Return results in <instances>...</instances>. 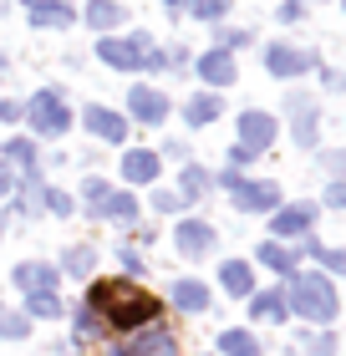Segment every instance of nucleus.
Listing matches in <instances>:
<instances>
[{
  "mask_svg": "<svg viewBox=\"0 0 346 356\" xmlns=\"http://www.w3.org/2000/svg\"><path fill=\"white\" fill-rule=\"evenodd\" d=\"M326 199H331L336 209H346V184H331V193H326Z\"/></svg>",
  "mask_w": 346,
  "mask_h": 356,
  "instance_id": "41",
  "label": "nucleus"
},
{
  "mask_svg": "<svg viewBox=\"0 0 346 356\" xmlns=\"http://www.w3.org/2000/svg\"><path fill=\"white\" fill-rule=\"evenodd\" d=\"M199 76H204L209 87H229V82H235V56H229V51L199 56Z\"/></svg>",
  "mask_w": 346,
  "mask_h": 356,
  "instance_id": "14",
  "label": "nucleus"
},
{
  "mask_svg": "<svg viewBox=\"0 0 346 356\" xmlns=\"http://www.w3.org/2000/svg\"><path fill=\"white\" fill-rule=\"evenodd\" d=\"M123 356H178L173 346V331H163V326H148V331H133V341H127Z\"/></svg>",
  "mask_w": 346,
  "mask_h": 356,
  "instance_id": "8",
  "label": "nucleus"
},
{
  "mask_svg": "<svg viewBox=\"0 0 346 356\" xmlns=\"http://www.w3.org/2000/svg\"><path fill=\"white\" fill-rule=\"evenodd\" d=\"M81 122H87V133L102 138V143H123L127 138V118H123V112H112V107H87V112H81Z\"/></svg>",
  "mask_w": 346,
  "mask_h": 356,
  "instance_id": "7",
  "label": "nucleus"
},
{
  "mask_svg": "<svg viewBox=\"0 0 346 356\" xmlns=\"http://www.w3.org/2000/svg\"><path fill=\"white\" fill-rule=\"evenodd\" d=\"M321 168H326V173H346V153H326Z\"/></svg>",
  "mask_w": 346,
  "mask_h": 356,
  "instance_id": "36",
  "label": "nucleus"
},
{
  "mask_svg": "<svg viewBox=\"0 0 346 356\" xmlns=\"http://www.w3.org/2000/svg\"><path fill=\"white\" fill-rule=\"evenodd\" d=\"M184 118H189V127H204V122H214V118H219V97H194V102L184 107Z\"/></svg>",
  "mask_w": 346,
  "mask_h": 356,
  "instance_id": "24",
  "label": "nucleus"
},
{
  "mask_svg": "<svg viewBox=\"0 0 346 356\" xmlns=\"http://www.w3.org/2000/svg\"><path fill=\"white\" fill-rule=\"evenodd\" d=\"M10 184H15V178H10V163H0V193H10Z\"/></svg>",
  "mask_w": 346,
  "mask_h": 356,
  "instance_id": "42",
  "label": "nucleus"
},
{
  "mask_svg": "<svg viewBox=\"0 0 346 356\" xmlns=\"http://www.w3.org/2000/svg\"><path fill=\"white\" fill-rule=\"evenodd\" d=\"M173 305H178V311H189V316H199L204 305H209V290L199 280H178L173 285Z\"/></svg>",
  "mask_w": 346,
  "mask_h": 356,
  "instance_id": "19",
  "label": "nucleus"
},
{
  "mask_svg": "<svg viewBox=\"0 0 346 356\" xmlns=\"http://www.w3.org/2000/svg\"><path fill=\"white\" fill-rule=\"evenodd\" d=\"M295 260H301V250H285V245H260V265H270L280 275H295Z\"/></svg>",
  "mask_w": 346,
  "mask_h": 356,
  "instance_id": "22",
  "label": "nucleus"
},
{
  "mask_svg": "<svg viewBox=\"0 0 346 356\" xmlns=\"http://www.w3.org/2000/svg\"><path fill=\"white\" fill-rule=\"evenodd\" d=\"M285 305H290V311H301L306 321H331L336 316V290H331L326 275H290Z\"/></svg>",
  "mask_w": 346,
  "mask_h": 356,
  "instance_id": "2",
  "label": "nucleus"
},
{
  "mask_svg": "<svg viewBox=\"0 0 346 356\" xmlns=\"http://www.w3.org/2000/svg\"><path fill=\"white\" fill-rule=\"evenodd\" d=\"M306 250L316 254V260L331 270V275H346V254H341V250H331V245H306Z\"/></svg>",
  "mask_w": 346,
  "mask_h": 356,
  "instance_id": "28",
  "label": "nucleus"
},
{
  "mask_svg": "<svg viewBox=\"0 0 346 356\" xmlns=\"http://www.w3.org/2000/svg\"><path fill=\"white\" fill-rule=\"evenodd\" d=\"M67 275H92V250H72L67 254Z\"/></svg>",
  "mask_w": 346,
  "mask_h": 356,
  "instance_id": "31",
  "label": "nucleus"
},
{
  "mask_svg": "<svg viewBox=\"0 0 346 356\" xmlns=\"http://www.w3.org/2000/svg\"><path fill=\"white\" fill-rule=\"evenodd\" d=\"M123 178H127V184H153V178H158V153L133 148L123 158Z\"/></svg>",
  "mask_w": 346,
  "mask_h": 356,
  "instance_id": "15",
  "label": "nucleus"
},
{
  "mask_svg": "<svg viewBox=\"0 0 346 356\" xmlns=\"http://www.w3.org/2000/svg\"><path fill=\"white\" fill-rule=\"evenodd\" d=\"M290 112H295V143L310 148L316 143V107H310V97H290Z\"/></svg>",
  "mask_w": 346,
  "mask_h": 356,
  "instance_id": "16",
  "label": "nucleus"
},
{
  "mask_svg": "<svg viewBox=\"0 0 346 356\" xmlns=\"http://www.w3.org/2000/svg\"><path fill=\"white\" fill-rule=\"evenodd\" d=\"M184 6L199 15V21H219V15L229 10V0H184Z\"/></svg>",
  "mask_w": 346,
  "mask_h": 356,
  "instance_id": "29",
  "label": "nucleus"
},
{
  "mask_svg": "<svg viewBox=\"0 0 346 356\" xmlns=\"http://www.w3.org/2000/svg\"><path fill=\"white\" fill-rule=\"evenodd\" d=\"M97 214H102V219H112V224H133V219H138V204L127 199V193H107Z\"/></svg>",
  "mask_w": 346,
  "mask_h": 356,
  "instance_id": "21",
  "label": "nucleus"
},
{
  "mask_svg": "<svg viewBox=\"0 0 346 356\" xmlns=\"http://www.w3.org/2000/svg\"><path fill=\"white\" fill-rule=\"evenodd\" d=\"M250 311H255V321H285L290 305H285V296H280V290H265V296H255Z\"/></svg>",
  "mask_w": 346,
  "mask_h": 356,
  "instance_id": "23",
  "label": "nucleus"
},
{
  "mask_svg": "<svg viewBox=\"0 0 346 356\" xmlns=\"http://www.w3.org/2000/svg\"><path fill=\"white\" fill-rule=\"evenodd\" d=\"M244 41H250V31H219V51H235Z\"/></svg>",
  "mask_w": 346,
  "mask_h": 356,
  "instance_id": "34",
  "label": "nucleus"
},
{
  "mask_svg": "<svg viewBox=\"0 0 346 356\" xmlns=\"http://www.w3.org/2000/svg\"><path fill=\"white\" fill-rule=\"evenodd\" d=\"M97 56L107 61V67H118V72H138V67H163V56L153 51V41L148 36H102L97 41Z\"/></svg>",
  "mask_w": 346,
  "mask_h": 356,
  "instance_id": "3",
  "label": "nucleus"
},
{
  "mask_svg": "<svg viewBox=\"0 0 346 356\" xmlns=\"http://www.w3.org/2000/svg\"><path fill=\"white\" fill-rule=\"evenodd\" d=\"M87 26H97L107 36L112 26H123V6H118V0H92V6H87Z\"/></svg>",
  "mask_w": 346,
  "mask_h": 356,
  "instance_id": "20",
  "label": "nucleus"
},
{
  "mask_svg": "<svg viewBox=\"0 0 346 356\" xmlns=\"http://www.w3.org/2000/svg\"><path fill=\"white\" fill-rule=\"evenodd\" d=\"M168 6H173V10H178V6H184V0H168Z\"/></svg>",
  "mask_w": 346,
  "mask_h": 356,
  "instance_id": "43",
  "label": "nucleus"
},
{
  "mask_svg": "<svg viewBox=\"0 0 346 356\" xmlns=\"http://www.w3.org/2000/svg\"><path fill=\"white\" fill-rule=\"evenodd\" d=\"M127 102H133V118L138 122H163V118H168V97H163L158 87H133Z\"/></svg>",
  "mask_w": 346,
  "mask_h": 356,
  "instance_id": "10",
  "label": "nucleus"
},
{
  "mask_svg": "<svg viewBox=\"0 0 346 356\" xmlns=\"http://www.w3.org/2000/svg\"><path fill=\"white\" fill-rule=\"evenodd\" d=\"M6 158H10V163H26V168H31V163H36V143H26V138H15V143H10V148H6Z\"/></svg>",
  "mask_w": 346,
  "mask_h": 356,
  "instance_id": "30",
  "label": "nucleus"
},
{
  "mask_svg": "<svg viewBox=\"0 0 346 356\" xmlns=\"http://www.w3.org/2000/svg\"><path fill=\"white\" fill-rule=\"evenodd\" d=\"M26 316H61V300L52 290H36V296H26Z\"/></svg>",
  "mask_w": 346,
  "mask_h": 356,
  "instance_id": "27",
  "label": "nucleus"
},
{
  "mask_svg": "<svg viewBox=\"0 0 346 356\" xmlns=\"http://www.w3.org/2000/svg\"><path fill=\"white\" fill-rule=\"evenodd\" d=\"M15 118H26V107L21 102H0V122H15Z\"/></svg>",
  "mask_w": 346,
  "mask_h": 356,
  "instance_id": "37",
  "label": "nucleus"
},
{
  "mask_svg": "<svg viewBox=\"0 0 346 356\" xmlns=\"http://www.w3.org/2000/svg\"><path fill=\"white\" fill-rule=\"evenodd\" d=\"M219 351H224V356H260L255 341H250V331H224V336H219Z\"/></svg>",
  "mask_w": 346,
  "mask_h": 356,
  "instance_id": "25",
  "label": "nucleus"
},
{
  "mask_svg": "<svg viewBox=\"0 0 346 356\" xmlns=\"http://www.w3.org/2000/svg\"><path fill=\"white\" fill-rule=\"evenodd\" d=\"M26 118H31V127H36L41 138H56V133H67V127H72V112H67V102H61L52 87L36 92L26 102Z\"/></svg>",
  "mask_w": 346,
  "mask_h": 356,
  "instance_id": "5",
  "label": "nucleus"
},
{
  "mask_svg": "<svg viewBox=\"0 0 346 356\" xmlns=\"http://www.w3.org/2000/svg\"><path fill=\"white\" fill-rule=\"evenodd\" d=\"M173 239H178V250H184V254H209L214 250V229H209L204 219H184L173 229Z\"/></svg>",
  "mask_w": 346,
  "mask_h": 356,
  "instance_id": "11",
  "label": "nucleus"
},
{
  "mask_svg": "<svg viewBox=\"0 0 346 356\" xmlns=\"http://www.w3.org/2000/svg\"><path fill=\"white\" fill-rule=\"evenodd\" d=\"M204 188H209V178H204L199 168H184V193H189V199H199Z\"/></svg>",
  "mask_w": 346,
  "mask_h": 356,
  "instance_id": "32",
  "label": "nucleus"
},
{
  "mask_svg": "<svg viewBox=\"0 0 346 356\" xmlns=\"http://www.w3.org/2000/svg\"><path fill=\"white\" fill-rule=\"evenodd\" d=\"M280 21H301V0H285V6H280Z\"/></svg>",
  "mask_w": 346,
  "mask_h": 356,
  "instance_id": "39",
  "label": "nucleus"
},
{
  "mask_svg": "<svg viewBox=\"0 0 346 356\" xmlns=\"http://www.w3.org/2000/svg\"><path fill=\"white\" fill-rule=\"evenodd\" d=\"M265 67L275 76H301V72H310V51H301V46H265Z\"/></svg>",
  "mask_w": 346,
  "mask_h": 356,
  "instance_id": "9",
  "label": "nucleus"
},
{
  "mask_svg": "<svg viewBox=\"0 0 346 356\" xmlns=\"http://www.w3.org/2000/svg\"><path fill=\"white\" fill-rule=\"evenodd\" d=\"M270 143H275V118L270 112H244L239 118V143H235V153H229V163H250Z\"/></svg>",
  "mask_w": 346,
  "mask_h": 356,
  "instance_id": "4",
  "label": "nucleus"
},
{
  "mask_svg": "<svg viewBox=\"0 0 346 356\" xmlns=\"http://www.w3.org/2000/svg\"><path fill=\"white\" fill-rule=\"evenodd\" d=\"M102 331H107V326H102V316H97L92 305H87V311H77V341H97Z\"/></svg>",
  "mask_w": 346,
  "mask_h": 356,
  "instance_id": "26",
  "label": "nucleus"
},
{
  "mask_svg": "<svg viewBox=\"0 0 346 356\" xmlns=\"http://www.w3.org/2000/svg\"><path fill=\"white\" fill-rule=\"evenodd\" d=\"M15 285H21L26 296H36V290H56V270L52 265H36V260H21V265H15Z\"/></svg>",
  "mask_w": 346,
  "mask_h": 356,
  "instance_id": "13",
  "label": "nucleus"
},
{
  "mask_svg": "<svg viewBox=\"0 0 346 356\" xmlns=\"http://www.w3.org/2000/svg\"><path fill=\"white\" fill-rule=\"evenodd\" d=\"M153 209H163V214H173V209H178V199H173V193H158V199H153Z\"/></svg>",
  "mask_w": 346,
  "mask_h": 356,
  "instance_id": "40",
  "label": "nucleus"
},
{
  "mask_svg": "<svg viewBox=\"0 0 346 356\" xmlns=\"http://www.w3.org/2000/svg\"><path fill=\"white\" fill-rule=\"evenodd\" d=\"M26 6H36V0H26Z\"/></svg>",
  "mask_w": 346,
  "mask_h": 356,
  "instance_id": "44",
  "label": "nucleus"
},
{
  "mask_svg": "<svg viewBox=\"0 0 346 356\" xmlns=\"http://www.w3.org/2000/svg\"><path fill=\"white\" fill-rule=\"evenodd\" d=\"M87 199H92V204L107 199V184H102V178H87Z\"/></svg>",
  "mask_w": 346,
  "mask_h": 356,
  "instance_id": "38",
  "label": "nucleus"
},
{
  "mask_svg": "<svg viewBox=\"0 0 346 356\" xmlns=\"http://www.w3.org/2000/svg\"><path fill=\"white\" fill-rule=\"evenodd\" d=\"M0 336H26V316H0Z\"/></svg>",
  "mask_w": 346,
  "mask_h": 356,
  "instance_id": "35",
  "label": "nucleus"
},
{
  "mask_svg": "<svg viewBox=\"0 0 346 356\" xmlns=\"http://www.w3.org/2000/svg\"><path fill=\"white\" fill-rule=\"evenodd\" d=\"M92 311L107 316L112 331H138L158 316V300L127 280H102V285H92Z\"/></svg>",
  "mask_w": 346,
  "mask_h": 356,
  "instance_id": "1",
  "label": "nucleus"
},
{
  "mask_svg": "<svg viewBox=\"0 0 346 356\" xmlns=\"http://www.w3.org/2000/svg\"><path fill=\"white\" fill-rule=\"evenodd\" d=\"M224 188L235 193V209H244V214H265V209L280 204L275 184H250V178H239V173H224Z\"/></svg>",
  "mask_w": 346,
  "mask_h": 356,
  "instance_id": "6",
  "label": "nucleus"
},
{
  "mask_svg": "<svg viewBox=\"0 0 346 356\" xmlns=\"http://www.w3.org/2000/svg\"><path fill=\"white\" fill-rule=\"evenodd\" d=\"M72 21H77V10L61 6V0H36L31 6V26H72Z\"/></svg>",
  "mask_w": 346,
  "mask_h": 356,
  "instance_id": "17",
  "label": "nucleus"
},
{
  "mask_svg": "<svg viewBox=\"0 0 346 356\" xmlns=\"http://www.w3.org/2000/svg\"><path fill=\"white\" fill-rule=\"evenodd\" d=\"M46 209H52V214H72V193H61V188H52V193H46Z\"/></svg>",
  "mask_w": 346,
  "mask_h": 356,
  "instance_id": "33",
  "label": "nucleus"
},
{
  "mask_svg": "<svg viewBox=\"0 0 346 356\" xmlns=\"http://www.w3.org/2000/svg\"><path fill=\"white\" fill-rule=\"evenodd\" d=\"M310 224H316V209H310V204H290V209H280V214L270 219V229L280 239H290V234H306Z\"/></svg>",
  "mask_w": 346,
  "mask_h": 356,
  "instance_id": "12",
  "label": "nucleus"
},
{
  "mask_svg": "<svg viewBox=\"0 0 346 356\" xmlns=\"http://www.w3.org/2000/svg\"><path fill=\"white\" fill-rule=\"evenodd\" d=\"M219 280H224L229 296H250V290H255V275H250V265H244V260H224V265H219Z\"/></svg>",
  "mask_w": 346,
  "mask_h": 356,
  "instance_id": "18",
  "label": "nucleus"
}]
</instances>
